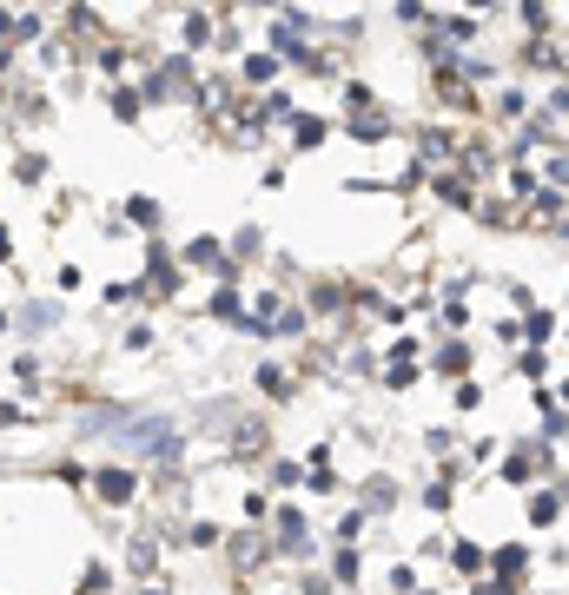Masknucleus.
<instances>
[{
	"mask_svg": "<svg viewBox=\"0 0 569 595\" xmlns=\"http://www.w3.org/2000/svg\"><path fill=\"white\" fill-rule=\"evenodd\" d=\"M556 509H563V490H536V496L523 503V516H530V529H550Z\"/></svg>",
	"mask_w": 569,
	"mask_h": 595,
	"instance_id": "f257e3e1",
	"label": "nucleus"
}]
</instances>
